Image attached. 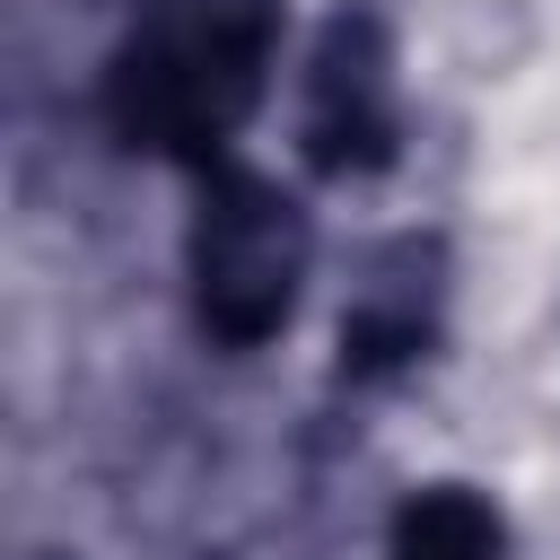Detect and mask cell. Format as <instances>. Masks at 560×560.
<instances>
[{"label": "cell", "mask_w": 560, "mask_h": 560, "mask_svg": "<svg viewBox=\"0 0 560 560\" xmlns=\"http://www.w3.org/2000/svg\"><path fill=\"white\" fill-rule=\"evenodd\" d=\"M280 35H289V0H149L105 61L114 140L219 166L271 88Z\"/></svg>", "instance_id": "6da1fadb"}, {"label": "cell", "mask_w": 560, "mask_h": 560, "mask_svg": "<svg viewBox=\"0 0 560 560\" xmlns=\"http://www.w3.org/2000/svg\"><path fill=\"white\" fill-rule=\"evenodd\" d=\"M315 271V219L306 201L262 175V166H201V201L184 228V280H192V315L219 350H262L289 332L298 298Z\"/></svg>", "instance_id": "7a4b0ae2"}, {"label": "cell", "mask_w": 560, "mask_h": 560, "mask_svg": "<svg viewBox=\"0 0 560 560\" xmlns=\"http://www.w3.org/2000/svg\"><path fill=\"white\" fill-rule=\"evenodd\" d=\"M402 44L385 0H341L306 61V166L376 175L402 158Z\"/></svg>", "instance_id": "3957f363"}, {"label": "cell", "mask_w": 560, "mask_h": 560, "mask_svg": "<svg viewBox=\"0 0 560 560\" xmlns=\"http://www.w3.org/2000/svg\"><path fill=\"white\" fill-rule=\"evenodd\" d=\"M438 341V280H368L341 315V376H402Z\"/></svg>", "instance_id": "277c9868"}, {"label": "cell", "mask_w": 560, "mask_h": 560, "mask_svg": "<svg viewBox=\"0 0 560 560\" xmlns=\"http://www.w3.org/2000/svg\"><path fill=\"white\" fill-rule=\"evenodd\" d=\"M385 560H508V516L472 481H429L402 499Z\"/></svg>", "instance_id": "5b68a950"}, {"label": "cell", "mask_w": 560, "mask_h": 560, "mask_svg": "<svg viewBox=\"0 0 560 560\" xmlns=\"http://www.w3.org/2000/svg\"><path fill=\"white\" fill-rule=\"evenodd\" d=\"M438 52L464 88H508L542 52V0H446Z\"/></svg>", "instance_id": "8992f818"}, {"label": "cell", "mask_w": 560, "mask_h": 560, "mask_svg": "<svg viewBox=\"0 0 560 560\" xmlns=\"http://www.w3.org/2000/svg\"><path fill=\"white\" fill-rule=\"evenodd\" d=\"M26 560H70V551H61V542H35V551H26Z\"/></svg>", "instance_id": "52a82bcc"}]
</instances>
